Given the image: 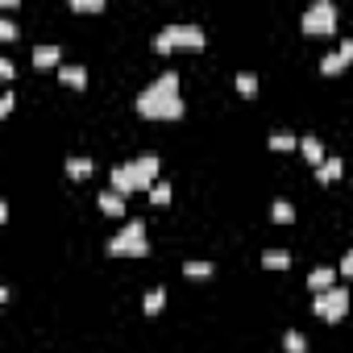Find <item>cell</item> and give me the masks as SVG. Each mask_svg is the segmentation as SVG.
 Listing matches in <instances>:
<instances>
[{
    "instance_id": "obj_19",
    "label": "cell",
    "mask_w": 353,
    "mask_h": 353,
    "mask_svg": "<svg viewBox=\"0 0 353 353\" xmlns=\"http://www.w3.org/2000/svg\"><path fill=\"white\" fill-rule=\"evenodd\" d=\"M270 216H274V225H291V221H295V208H291L287 200H274V208H270Z\"/></svg>"
},
{
    "instance_id": "obj_16",
    "label": "cell",
    "mask_w": 353,
    "mask_h": 353,
    "mask_svg": "<svg viewBox=\"0 0 353 353\" xmlns=\"http://www.w3.org/2000/svg\"><path fill=\"white\" fill-rule=\"evenodd\" d=\"M345 67H349V63L341 59V50H332V54H324V59H320V71H324V75H341Z\"/></svg>"
},
{
    "instance_id": "obj_20",
    "label": "cell",
    "mask_w": 353,
    "mask_h": 353,
    "mask_svg": "<svg viewBox=\"0 0 353 353\" xmlns=\"http://www.w3.org/2000/svg\"><path fill=\"white\" fill-rule=\"evenodd\" d=\"M67 174H71V179H88V174H92V162H88V158H67Z\"/></svg>"
},
{
    "instance_id": "obj_3",
    "label": "cell",
    "mask_w": 353,
    "mask_h": 353,
    "mask_svg": "<svg viewBox=\"0 0 353 353\" xmlns=\"http://www.w3.org/2000/svg\"><path fill=\"white\" fill-rule=\"evenodd\" d=\"M108 254L112 258H145L150 241H145V221H129L121 233L108 237Z\"/></svg>"
},
{
    "instance_id": "obj_1",
    "label": "cell",
    "mask_w": 353,
    "mask_h": 353,
    "mask_svg": "<svg viewBox=\"0 0 353 353\" xmlns=\"http://www.w3.org/2000/svg\"><path fill=\"white\" fill-rule=\"evenodd\" d=\"M133 108H137V117H145V121H179L183 108H188L183 96H179V75H174V71L158 75L145 92H137Z\"/></svg>"
},
{
    "instance_id": "obj_22",
    "label": "cell",
    "mask_w": 353,
    "mask_h": 353,
    "mask_svg": "<svg viewBox=\"0 0 353 353\" xmlns=\"http://www.w3.org/2000/svg\"><path fill=\"white\" fill-rule=\"evenodd\" d=\"M150 204L166 208V204H170V183H154V192H150Z\"/></svg>"
},
{
    "instance_id": "obj_14",
    "label": "cell",
    "mask_w": 353,
    "mask_h": 353,
    "mask_svg": "<svg viewBox=\"0 0 353 353\" xmlns=\"http://www.w3.org/2000/svg\"><path fill=\"white\" fill-rule=\"evenodd\" d=\"M262 266H266V270H287V266H291V254H287V250H266V254H262Z\"/></svg>"
},
{
    "instance_id": "obj_12",
    "label": "cell",
    "mask_w": 353,
    "mask_h": 353,
    "mask_svg": "<svg viewBox=\"0 0 353 353\" xmlns=\"http://www.w3.org/2000/svg\"><path fill=\"white\" fill-rule=\"evenodd\" d=\"M59 79H63L67 88H75V92H83V88H88V71H83V67H75V63L59 67Z\"/></svg>"
},
{
    "instance_id": "obj_4",
    "label": "cell",
    "mask_w": 353,
    "mask_h": 353,
    "mask_svg": "<svg viewBox=\"0 0 353 353\" xmlns=\"http://www.w3.org/2000/svg\"><path fill=\"white\" fill-rule=\"evenodd\" d=\"M336 5L332 0H316V5L303 13V34H312V38H328V34H336Z\"/></svg>"
},
{
    "instance_id": "obj_18",
    "label": "cell",
    "mask_w": 353,
    "mask_h": 353,
    "mask_svg": "<svg viewBox=\"0 0 353 353\" xmlns=\"http://www.w3.org/2000/svg\"><path fill=\"white\" fill-rule=\"evenodd\" d=\"M270 150H279V154L299 150V137H295V133H270Z\"/></svg>"
},
{
    "instance_id": "obj_5",
    "label": "cell",
    "mask_w": 353,
    "mask_h": 353,
    "mask_svg": "<svg viewBox=\"0 0 353 353\" xmlns=\"http://www.w3.org/2000/svg\"><path fill=\"white\" fill-rule=\"evenodd\" d=\"M312 312H316L320 320H328V324H336V320H345V316H349V291H345V287H332V291H324V295H316V303H312Z\"/></svg>"
},
{
    "instance_id": "obj_26",
    "label": "cell",
    "mask_w": 353,
    "mask_h": 353,
    "mask_svg": "<svg viewBox=\"0 0 353 353\" xmlns=\"http://www.w3.org/2000/svg\"><path fill=\"white\" fill-rule=\"evenodd\" d=\"M0 38H5V42H13V38H17V26H13L9 17H5V21H0Z\"/></svg>"
},
{
    "instance_id": "obj_8",
    "label": "cell",
    "mask_w": 353,
    "mask_h": 353,
    "mask_svg": "<svg viewBox=\"0 0 353 353\" xmlns=\"http://www.w3.org/2000/svg\"><path fill=\"white\" fill-rule=\"evenodd\" d=\"M299 154L312 162V166H324V141L316 137V133H307V137H299Z\"/></svg>"
},
{
    "instance_id": "obj_6",
    "label": "cell",
    "mask_w": 353,
    "mask_h": 353,
    "mask_svg": "<svg viewBox=\"0 0 353 353\" xmlns=\"http://www.w3.org/2000/svg\"><path fill=\"white\" fill-rule=\"evenodd\" d=\"M129 170H133V183H137V192H154L162 162H158V154H141L137 162H129Z\"/></svg>"
},
{
    "instance_id": "obj_13",
    "label": "cell",
    "mask_w": 353,
    "mask_h": 353,
    "mask_svg": "<svg viewBox=\"0 0 353 353\" xmlns=\"http://www.w3.org/2000/svg\"><path fill=\"white\" fill-rule=\"evenodd\" d=\"M100 212H104V216H125V196H117L112 188L100 192Z\"/></svg>"
},
{
    "instance_id": "obj_17",
    "label": "cell",
    "mask_w": 353,
    "mask_h": 353,
    "mask_svg": "<svg viewBox=\"0 0 353 353\" xmlns=\"http://www.w3.org/2000/svg\"><path fill=\"white\" fill-rule=\"evenodd\" d=\"M233 83H237V92H241L245 100H250V96H258V75H254V71H241Z\"/></svg>"
},
{
    "instance_id": "obj_23",
    "label": "cell",
    "mask_w": 353,
    "mask_h": 353,
    "mask_svg": "<svg viewBox=\"0 0 353 353\" xmlns=\"http://www.w3.org/2000/svg\"><path fill=\"white\" fill-rule=\"evenodd\" d=\"M183 274H188V279H208V274H212V262H188Z\"/></svg>"
},
{
    "instance_id": "obj_2",
    "label": "cell",
    "mask_w": 353,
    "mask_h": 353,
    "mask_svg": "<svg viewBox=\"0 0 353 353\" xmlns=\"http://www.w3.org/2000/svg\"><path fill=\"white\" fill-rule=\"evenodd\" d=\"M204 30L200 26H166L158 38H154V50L158 54H170V50H204Z\"/></svg>"
},
{
    "instance_id": "obj_28",
    "label": "cell",
    "mask_w": 353,
    "mask_h": 353,
    "mask_svg": "<svg viewBox=\"0 0 353 353\" xmlns=\"http://www.w3.org/2000/svg\"><path fill=\"white\" fill-rule=\"evenodd\" d=\"M341 59H345V63H353V38H345V42H341Z\"/></svg>"
},
{
    "instance_id": "obj_7",
    "label": "cell",
    "mask_w": 353,
    "mask_h": 353,
    "mask_svg": "<svg viewBox=\"0 0 353 353\" xmlns=\"http://www.w3.org/2000/svg\"><path fill=\"white\" fill-rule=\"evenodd\" d=\"M63 63V50L59 46H34V71H50Z\"/></svg>"
},
{
    "instance_id": "obj_9",
    "label": "cell",
    "mask_w": 353,
    "mask_h": 353,
    "mask_svg": "<svg viewBox=\"0 0 353 353\" xmlns=\"http://www.w3.org/2000/svg\"><path fill=\"white\" fill-rule=\"evenodd\" d=\"M332 279H336V266H316V270L307 274V287H312L316 295H324V291H332Z\"/></svg>"
},
{
    "instance_id": "obj_21",
    "label": "cell",
    "mask_w": 353,
    "mask_h": 353,
    "mask_svg": "<svg viewBox=\"0 0 353 353\" xmlns=\"http://www.w3.org/2000/svg\"><path fill=\"white\" fill-rule=\"evenodd\" d=\"M283 349H287V353H303V349H307L303 332H283Z\"/></svg>"
},
{
    "instance_id": "obj_11",
    "label": "cell",
    "mask_w": 353,
    "mask_h": 353,
    "mask_svg": "<svg viewBox=\"0 0 353 353\" xmlns=\"http://www.w3.org/2000/svg\"><path fill=\"white\" fill-rule=\"evenodd\" d=\"M341 174H345V162H341V158H324V166H316V179H320L324 188H328V183H336Z\"/></svg>"
},
{
    "instance_id": "obj_24",
    "label": "cell",
    "mask_w": 353,
    "mask_h": 353,
    "mask_svg": "<svg viewBox=\"0 0 353 353\" xmlns=\"http://www.w3.org/2000/svg\"><path fill=\"white\" fill-rule=\"evenodd\" d=\"M75 13H104V0H71Z\"/></svg>"
},
{
    "instance_id": "obj_27",
    "label": "cell",
    "mask_w": 353,
    "mask_h": 353,
    "mask_svg": "<svg viewBox=\"0 0 353 353\" xmlns=\"http://www.w3.org/2000/svg\"><path fill=\"white\" fill-rule=\"evenodd\" d=\"M336 270H341V274H345V279H353V250H349V254H345V258H341V266H336Z\"/></svg>"
},
{
    "instance_id": "obj_25",
    "label": "cell",
    "mask_w": 353,
    "mask_h": 353,
    "mask_svg": "<svg viewBox=\"0 0 353 353\" xmlns=\"http://www.w3.org/2000/svg\"><path fill=\"white\" fill-rule=\"evenodd\" d=\"M13 104H17V96H13V92L0 96V117H9V112H13Z\"/></svg>"
},
{
    "instance_id": "obj_10",
    "label": "cell",
    "mask_w": 353,
    "mask_h": 353,
    "mask_svg": "<svg viewBox=\"0 0 353 353\" xmlns=\"http://www.w3.org/2000/svg\"><path fill=\"white\" fill-rule=\"evenodd\" d=\"M112 192H117V196H133V192H137L129 166H112Z\"/></svg>"
},
{
    "instance_id": "obj_15",
    "label": "cell",
    "mask_w": 353,
    "mask_h": 353,
    "mask_svg": "<svg viewBox=\"0 0 353 353\" xmlns=\"http://www.w3.org/2000/svg\"><path fill=\"white\" fill-rule=\"evenodd\" d=\"M162 303H166V291H162V287H154V291L141 299V312H145V316H158V312H162Z\"/></svg>"
}]
</instances>
